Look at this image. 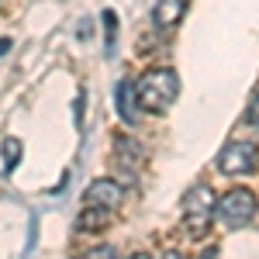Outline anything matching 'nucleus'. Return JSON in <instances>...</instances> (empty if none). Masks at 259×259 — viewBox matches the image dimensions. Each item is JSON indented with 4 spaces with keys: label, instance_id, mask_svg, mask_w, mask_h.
<instances>
[{
    "label": "nucleus",
    "instance_id": "nucleus-1",
    "mask_svg": "<svg viewBox=\"0 0 259 259\" xmlns=\"http://www.w3.org/2000/svg\"><path fill=\"white\" fill-rule=\"evenodd\" d=\"M177 94H180V80L173 69H149L139 80V100L152 114H166L173 107Z\"/></svg>",
    "mask_w": 259,
    "mask_h": 259
},
{
    "label": "nucleus",
    "instance_id": "nucleus-2",
    "mask_svg": "<svg viewBox=\"0 0 259 259\" xmlns=\"http://www.w3.org/2000/svg\"><path fill=\"white\" fill-rule=\"evenodd\" d=\"M180 211H183V225H187V232H190V235H204V232L211 228V221H218V218H214V211H218V197H214V190H211L207 183H197V187H190V190L183 194Z\"/></svg>",
    "mask_w": 259,
    "mask_h": 259
},
{
    "label": "nucleus",
    "instance_id": "nucleus-3",
    "mask_svg": "<svg viewBox=\"0 0 259 259\" xmlns=\"http://www.w3.org/2000/svg\"><path fill=\"white\" fill-rule=\"evenodd\" d=\"M256 211H259L256 194L245 190V187H235V190H228L225 197H218L214 218H218L225 228H242V225H249V221L256 218Z\"/></svg>",
    "mask_w": 259,
    "mask_h": 259
},
{
    "label": "nucleus",
    "instance_id": "nucleus-4",
    "mask_svg": "<svg viewBox=\"0 0 259 259\" xmlns=\"http://www.w3.org/2000/svg\"><path fill=\"white\" fill-rule=\"evenodd\" d=\"M218 166L221 173H228V177H242V173H252L259 166V149L252 142H228L225 149L218 152Z\"/></svg>",
    "mask_w": 259,
    "mask_h": 259
},
{
    "label": "nucleus",
    "instance_id": "nucleus-5",
    "mask_svg": "<svg viewBox=\"0 0 259 259\" xmlns=\"http://www.w3.org/2000/svg\"><path fill=\"white\" fill-rule=\"evenodd\" d=\"M124 197V190H121L118 180L111 177H100L94 180L90 187H87V194H83V207H107V211H114Z\"/></svg>",
    "mask_w": 259,
    "mask_h": 259
},
{
    "label": "nucleus",
    "instance_id": "nucleus-6",
    "mask_svg": "<svg viewBox=\"0 0 259 259\" xmlns=\"http://www.w3.org/2000/svg\"><path fill=\"white\" fill-rule=\"evenodd\" d=\"M114 111H118V118L124 124H139L142 121V100H139V83L132 80H121L118 90H114Z\"/></svg>",
    "mask_w": 259,
    "mask_h": 259
},
{
    "label": "nucleus",
    "instance_id": "nucleus-7",
    "mask_svg": "<svg viewBox=\"0 0 259 259\" xmlns=\"http://www.w3.org/2000/svg\"><path fill=\"white\" fill-rule=\"evenodd\" d=\"M180 18H183V0H156V7H152L156 28H173Z\"/></svg>",
    "mask_w": 259,
    "mask_h": 259
},
{
    "label": "nucleus",
    "instance_id": "nucleus-8",
    "mask_svg": "<svg viewBox=\"0 0 259 259\" xmlns=\"http://www.w3.org/2000/svg\"><path fill=\"white\" fill-rule=\"evenodd\" d=\"M111 225V211L107 207H87L80 218H76V232H97Z\"/></svg>",
    "mask_w": 259,
    "mask_h": 259
},
{
    "label": "nucleus",
    "instance_id": "nucleus-9",
    "mask_svg": "<svg viewBox=\"0 0 259 259\" xmlns=\"http://www.w3.org/2000/svg\"><path fill=\"white\" fill-rule=\"evenodd\" d=\"M100 21H104V56L111 59V56H114V41H118V14L107 7V11L100 14Z\"/></svg>",
    "mask_w": 259,
    "mask_h": 259
},
{
    "label": "nucleus",
    "instance_id": "nucleus-10",
    "mask_svg": "<svg viewBox=\"0 0 259 259\" xmlns=\"http://www.w3.org/2000/svg\"><path fill=\"white\" fill-rule=\"evenodd\" d=\"M114 152H121V162H124V166H135V162L142 159V145L132 142V139H124V135L114 139Z\"/></svg>",
    "mask_w": 259,
    "mask_h": 259
},
{
    "label": "nucleus",
    "instance_id": "nucleus-11",
    "mask_svg": "<svg viewBox=\"0 0 259 259\" xmlns=\"http://www.w3.org/2000/svg\"><path fill=\"white\" fill-rule=\"evenodd\" d=\"M21 149H24V145H21L18 139H4V145H0V156H4V169H7V173H11V169L21 162Z\"/></svg>",
    "mask_w": 259,
    "mask_h": 259
},
{
    "label": "nucleus",
    "instance_id": "nucleus-12",
    "mask_svg": "<svg viewBox=\"0 0 259 259\" xmlns=\"http://www.w3.org/2000/svg\"><path fill=\"white\" fill-rule=\"evenodd\" d=\"M76 259H118V252H114V245H94V249L80 252Z\"/></svg>",
    "mask_w": 259,
    "mask_h": 259
},
{
    "label": "nucleus",
    "instance_id": "nucleus-13",
    "mask_svg": "<svg viewBox=\"0 0 259 259\" xmlns=\"http://www.w3.org/2000/svg\"><path fill=\"white\" fill-rule=\"evenodd\" d=\"M245 118L252 121V124H259V97H252V104H249V114Z\"/></svg>",
    "mask_w": 259,
    "mask_h": 259
},
{
    "label": "nucleus",
    "instance_id": "nucleus-14",
    "mask_svg": "<svg viewBox=\"0 0 259 259\" xmlns=\"http://www.w3.org/2000/svg\"><path fill=\"white\" fill-rule=\"evenodd\" d=\"M11 45H14L11 38H0V56H7V52H11Z\"/></svg>",
    "mask_w": 259,
    "mask_h": 259
},
{
    "label": "nucleus",
    "instance_id": "nucleus-15",
    "mask_svg": "<svg viewBox=\"0 0 259 259\" xmlns=\"http://www.w3.org/2000/svg\"><path fill=\"white\" fill-rule=\"evenodd\" d=\"M200 259H218V249H207V252H204Z\"/></svg>",
    "mask_w": 259,
    "mask_h": 259
},
{
    "label": "nucleus",
    "instance_id": "nucleus-16",
    "mask_svg": "<svg viewBox=\"0 0 259 259\" xmlns=\"http://www.w3.org/2000/svg\"><path fill=\"white\" fill-rule=\"evenodd\" d=\"M162 259H183V256H180L177 249H169V252H166V256H162Z\"/></svg>",
    "mask_w": 259,
    "mask_h": 259
},
{
    "label": "nucleus",
    "instance_id": "nucleus-17",
    "mask_svg": "<svg viewBox=\"0 0 259 259\" xmlns=\"http://www.w3.org/2000/svg\"><path fill=\"white\" fill-rule=\"evenodd\" d=\"M132 259H152V256H149V252H135Z\"/></svg>",
    "mask_w": 259,
    "mask_h": 259
}]
</instances>
